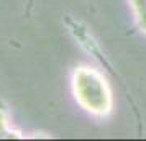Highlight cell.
<instances>
[{"label":"cell","instance_id":"2","mask_svg":"<svg viewBox=\"0 0 146 141\" xmlns=\"http://www.w3.org/2000/svg\"><path fill=\"white\" fill-rule=\"evenodd\" d=\"M8 131H10V128H8L7 113H5V110L0 108V136H3V134L8 133Z\"/></svg>","mask_w":146,"mask_h":141},{"label":"cell","instance_id":"1","mask_svg":"<svg viewBox=\"0 0 146 141\" xmlns=\"http://www.w3.org/2000/svg\"><path fill=\"white\" fill-rule=\"evenodd\" d=\"M76 94L80 102L90 110H104L105 107V94L102 89V82L90 71H79L76 74Z\"/></svg>","mask_w":146,"mask_h":141}]
</instances>
